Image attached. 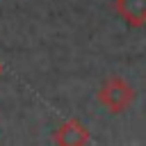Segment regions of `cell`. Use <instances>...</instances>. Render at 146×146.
Masks as SVG:
<instances>
[{"label":"cell","instance_id":"4","mask_svg":"<svg viewBox=\"0 0 146 146\" xmlns=\"http://www.w3.org/2000/svg\"><path fill=\"white\" fill-rule=\"evenodd\" d=\"M0 75H2V64H0Z\"/></svg>","mask_w":146,"mask_h":146},{"label":"cell","instance_id":"2","mask_svg":"<svg viewBox=\"0 0 146 146\" xmlns=\"http://www.w3.org/2000/svg\"><path fill=\"white\" fill-rule=\"evenodd\" d=\"M52 141L57 146H82L91 141V135L80 119H68L57 125V130L52 132Z\"/></svg>","mask_w":146,"mask_h":146},{"label":"cell","instance_id":"3","mask_svg":"<svg viewBox=\"0 0 146 146\" xmlns=\"http://www.w3.org/2000/svg\"><path fill=\"white\" fill-rule=\"evenodd\" d=\"M114 11L130 27L146 25V0H114Z\"/></svg>","mask_w":146,"mask_h":146},{"label":"cell","instance_id":"1","mask_svg":"<svg viewBox=\"0 0 146 146\" xmlns=\"http://www.w3.org/2000/svg\"><path fill=\"white\" fill-rule=\"evenodd\" d=\"M135 89L128 84V80H123L121 75H107L105 82L98 89V103L110 112V114H121L125 112L132 100H135Z\"/></svg>","mask_w":146,"mask_h":146}]
</instances>
